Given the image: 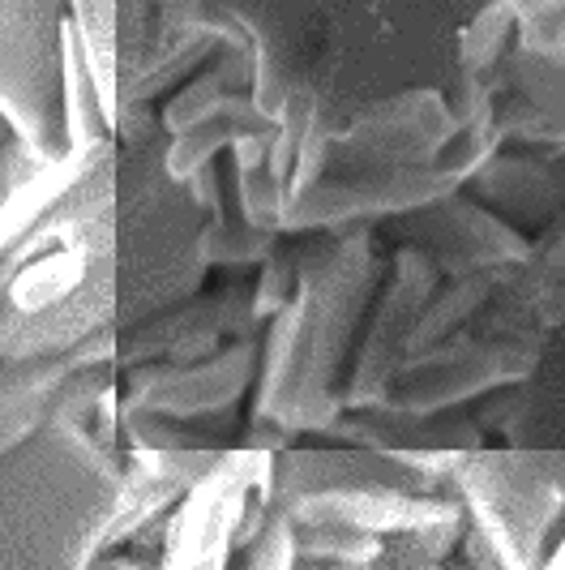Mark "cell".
I'll return each mask as SVG.
<instances>
[{
    "instance_id": "cell-7",
    "label": "cell",
    "mask_w": 565,
    "mask_h": 570,
    "mask_svg": "<svg viewBox=\"0 0 565 570\" xmlns=\"http://www.w3.org/2000/svg\"><path fill=\"white\" fill-rule=\"evenodd\" d=\"M206 262H219V266H254L266 262L275 249V228H257V224H227L224 215H215L206 224Z\"/></svg>"
},
{
    "instance_id": "cell-8",
    "label": "cell",
    "mask_w": 565,
    "mask_h": 570,
    "mask_svg": "<svg viewBox=\"0 0 565 570\" xmlns=\"http://www.w3.org/2000/svg\"><path fill=\"white\" fill-rule=\"evenodd\" d=\"M236 194H240V215L257 228H282V210H287V185L266 168L236 171Z\"/></svg>"
},
{
    "instance_id": "cell-1",
    "label": "cell",
    "mask_w": 565,
    "mask_h": 570,
    "mask_svg": "<svg viewBox=\"0 0 565 570\" xmlns=\"http://www.w3.org/2000/svg\"><path fill=\"white\" fill-rule=\"evenodd\" d=\"M125 459L90 425L57 421L4 451V570L90 567L120 502Z\"/></svg>"
},
{
    "instance_id": "cell-2",
    "label": "cell",
    "mask_w": 565,
    "mask_h": 570,
    "mask_svg": "<svg viewBox=\"0 0 565 570\" xmlns=\"http://www.w3.org/2000/svg\"><path fill=\"white\" fill-rule=\"evenodd\" d=\"M69 0H4V125L48 164L69 155L65 125Z\"/></svg>"
},
{
    "instance_id": "cell-3",
    "label": "cell",
    "mask_w": 565,
    "mask_h": 570,
    "mask_svg": "<svg viewBox=\"0 0 565 570\" xmlns=\"http://www.w3.org/2000/svg\"><path fill=\"white\" fill-rule=\"evenodd\" d=\"M257 361V340H240L206 356V361H189V365H155L141 370L133 365L129 373V400L150 412H163L171 421H194V416H210L236 407V400L245 395L249 377H254Z\"/></svg>"
},
{
    "instance_id": "cell-6",
    "label": "cell",
    "mask_w": 565,
    "mask_h": 570,
    "mask_svg": "<svg viewBox=\"0 0 565 570\" xmlns=\"http://www.w3.org/2000/svg\"><path fill=\"white\" fill-rule=\"evenodd\" d=\"M69 18L99 73L108 112L120 125V0H69Z\"/></svg>"
},
{
    "instance_id": "cell-10",
    "label": "cell",
    "mask_w": 565,
    "mask_h": 570,
    "mask_svg": "<svg viewBox=\"0 0 565 570\" xmlns=\"http://www.w3.org/2000/svg\"><path fill=\"white\" fill-rule=\"evenodd\" d=\"M245 562L249 567H296L300 562V532H296V519L282 507L270 511L254 544H245Z\"/></svg>"
},
{
    "instance_id": "cell-9",
    "label": "cell",
    "mask_w": 565,
    "mask_h": 570,
    "mask_svg": "<svg viewBox=\"0 0 565 570\" xmlns=\"http://www.w3.org/2000/svg\"><path fill=\"white\" fill-rule=\"evenodd\" d=\"M296 287H300V275H296V254H287L282 245H275L270 257H266V266H261V275H257V287H254L257 326H261V322H275V317L291 305Z\"/></svg>"
},
{
    "instance_id": "cell-4",
    "label": "cell",
    "mask_w": 565,
    "mask_h": 570,
    "mask_svg": "<svg viewBox=\"0 0 565 570\" xmlns=\"http://www.w3.org/2000/svg\"><path fill=\"white\" fill-rule=\"evenodd\" d=\"M437 262L433 254L420 249H407L398 257V284L390 287V301L377 309V331L368 335L365 352H360V370L351 382V407H377L390 377L403 370L407 361V340L416 331V317H420L428 292L437 284Z\"/></svg>"
},
{
    "instance_id": "cell-5",
    "label": "cell",
    "mask_w": 565,
    "mask_h": 570,
    "mask_svg": "<svg viewBox=\"0 0 565 570\" xmlns=\"http://www.w3.org/2000/svg\"><path fill=\"white\" fill-rule=\"evenodd\" d=\"M458 116L446 108L442 95L412 90L395 104L377 108L373 125H351L343 142L356 146L368 164H428L442 155V146L454 138Z\"/></svg>"
}]
</instances>
